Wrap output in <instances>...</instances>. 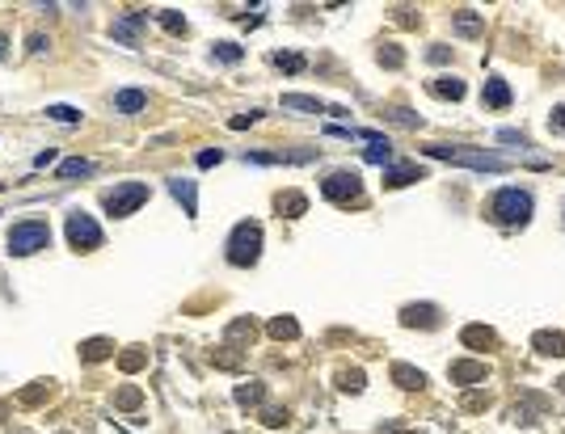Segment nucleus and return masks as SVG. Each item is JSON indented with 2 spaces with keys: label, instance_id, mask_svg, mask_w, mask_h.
<instances>
[{
  "label": "nucleus",
  "instance_id": "f257e3e1",
  "mask_svg": "<svg viewBox=\"0 0 565 434\" xmlns=\"http://www.w3.org/2000/svg\"><path fill=\"white\" fill-rule=\"evenodd\" d=\"M426 156L452 160V165H469V169H490V173L507 169L502 156H494V152H485V148H464V143H426Z\"/></svg>",
  "mask_w": 565,
  "mask_h": 434
},
{
  "label": "nucleus",
  "instance_id": "f03ea898",
  "mask_svg": "<svg viewBox=\"0 0 565 434\" xmlns=\"http://www.w3.org/2000/svg\"><path fill=\"white\" fill-rule=\"evenodd\" d=\"M490 215L498 224H528L532 219V194L519 190V186H507L490 198Z\"/></svg>",
  "mask_w": 565,
  "mask_h": 434
},
{
  "label": "nucleus",
  "instance_id": "7ed1b4c3",
  "mask_svg": "<svg viewBox=\"0 0 565 434\" xmlns=\"http://www.w3.org/2000/svg\"><path fill=\"white\" fill-rule=\"evenodd\" d=\"M258 253H262V224H253V219L236 224L232 236H228V262L232 266H253Z\"/></svg>",
  "mask_w": 565,
  "mask_h": 434
},
{
  "label": "nucleus",
  "instance_id": "20e7f679",
  "mask_svg": "<svg viewBox=\"0 0 565 434\" xmlns=\"http://www.w3.org/2000/svg\"><path fill=\"white\" fill-rule=\"evenodd\" d=\"M46 245H51V228L42 219L13 224V232H8V253H17V257H30V253H38Z\"/></svg>",
  "mask_w": 565,
  "mask_h": 434
},
{
  "label": "nucleus",
  "instance_id": "39448f33",
  "mask_svg": "<svg viewBox=\"0 0 565 434\" xmlns=\"http://www.w3.org/2000/svg\"><path fill=\"white\" fill-rule=\"evenodd\" d=\"M106 211L114 215V219H122V215H131V211H139L144 203H148V186L144 181H122V186H114V190H106Z\"/></svg>",
  "mask_w": 565,
  "mask_h": 434
},
{
  "label": "nucleus",
  "instance_id": "423d86ee",
  "mask_svg": "<svg viewBox=\"0 0 565 434\" xmlns=\"http://www.w3.org/2000/svg\"><path fill=\"white\" fill-rule=\"evenodd\" d=\"M321 194H325L329 203H359V194H363V177H359L355 169H334V173L321 181Z\"/></svg>",
  "mask_w": 565,
  "mask_h": 434
},
{
  "label": "nucleus",
  "instance_id": "0eeeda50",
  "mask_svg": "<svg viewBox=\"0 0 565 434\" xmlns=\"http://www.w3.org/2000/svg\"><path fill=\"white\" fill-rule=\"evenodd\" d=\"M68 241H72V249H80V253L101 249V228L93 224V215L72 211V215H68Z\"/></svg>",
  "mask_w": 565,
  "mask_h": 434
},
{
  "label": "nucleus",
  "instance_id": "6e6552de",
  "mask_svg": "<svg viewBox=\"0 0 565 434\" xmlns=\"http://www.w3.org/2000/svg\"><path fill=\"white\" fill-rule=\"evenodd\" d=\"M144 25H148V13H127L122 21H114V25H110V34H114L118 42H135Z\"/></svg>",
  "mask_w": 565,
  "mask_h": 434
},
{
  "label": "nucleus",
  "instance_id": "1a4fd4ad",
  "mask_svg": "<svg viewBox=\"0 0 565 434\" xmlns=\"http://www.w3.org/2000/svg\"><path fill=\"white\" fill-rule=\"evenodd\" d=\"M283 110H308V114H342V110H329L325 101H317V97H304V93H287V97H283Z\"/></svg>",
  "mask_w": 565,
  "mask_h": 434
},
{
  "label": "nucleus",
  "instance_id": "9d476101",
  "mask_svg": "<svg viewBox=\"0 0 565 434\" xmlns=\"http://www.w3.org/2000/svg\"><path fill=\"white\" fill-rule=\"evenodd\" d=\"M481 101L485 106H494V110H502V106H511V84L507 80H485V93H481Z\"/></svg>",
  "mask_w": 565,
  "mask_h": 434
},
{
  "label": "nucleus",
  "instance_id": "9b49d317",
  "mask_svg": "<svg viewBox=\"0 0 565 434\" xmlns=\"http://www.w3.org/2000/svg\"><path fill=\"white\" fill-rule=\"evenodd\" d=\"M148 106V93H139V89H122V93H114V110L118 114H139Z\"/></svg>",
  "mask_w": 565,
  "mask_h": 434
},
{
  "label": "nucleus",
  "instance_id": "f8f14e48",
  "mask_svg": "<svg viewBox=\"0 0 565 434\" xmlns=\"http://www.w3.org/2000/svg\"><path fill=\"white\" fill-rule=\"evenodd\" d=\"M169 190H173V198L186 207V215H198V198H194V181H186V177H173L169 181Z\"/></svg>",
  "mask_w": 565,
  "mask_h": 434
},
{
  "label": "nucleus",
  "instance_id": "ddd939ff",
  "mask_svg": "<svg viewBox=\"0 0 565 434\" xmlns=\"http://www.w3.org/2000/svg\"><path fill=\"white\" fill-rule=\"evenodd\" d=\"M431 93H435V97L460 101V97H464V80H460V76H435V80H431Z\"/></svg>",
  "mask_w": 565,
  "mask_h": 434
},
{
  "label": "nucleus",
  "instance_id": "4468645a",
  "mask_svg": "<svg viewBox=\"0 0 565 434\" xmlns=\"http://www.w3.org/2000/svg\"><path fill=\"white\" fill-rule=\"evenodd\" d=\"M418 177H422L418 165H393V169H384V186H410Z\"/></svg>",
  "mask_w": 565,
  "mask_h": 434
},
{
  "label": "nucleus",
  "instance_id": "2eb2a0df",
  "mask_svg": "<svg viewBox=\"0 0 565 434\" xmlns=\"http://www.w3.org/2000/svg\"><path fill=\"white\" fill-rule=\"evenodd\" d=\"M401 321H405V325H422V329H435V325H439V317H435V308H431V304L405 308V312H401Z\"/></svg>",
  "mask_w": 565,
  "mask_h": 434
},
{
  "label": "nucleus",
  "instance_id": "dca6fc26",
  "mask_svg": "<svg viewBox=\"0 0 565 434\" xmlns=\"http://www.w3.org/2000/svg\"><path fill=\"white\" fill-rule=\"evenodd\" d=\"M363 156H367L372 165H388V160H393V143H388V139L380 135V139H372V143L363 148Z\"/></svg>",
  "mask_w": 565,
  "mask_h": 434
},
{
  "label": "nucleus",
  "instance_id": "f3484780",
  "mask_svg": "<svg viewBox=\"0 0 565 434\" xmlns=\"http://www.w3.org/2000/svg\"><path fill=\"white\" fill-rule=\"evenodd\" d=\"M93 169H97L93 160H84V156H72V160H63V165H59V177H89Z\"/></svg>",
  "mask_w": 565,
  "mask_h": 434
},
{
  "label": "nucleus",
  "instance_id": "a211bd4d",
  "mask_svg": "<svg viewBox=\"0 0 565 434\" xmlns=\"http://www.w3.org/2000/svg\"><path fill=\"white\" fill-rule=\"evenodd\" d=\"M536 346H540L545 355H557V359H565V333H536Z\"/></svg>",
  "mask_w": 565,
  "mask_h": 434
},
{
  "label": "nucleus",
  "instance_id": "6ab92c4d",
  "mask_svg": "<svg viewBox=\"0 0 565 434\" xmlns=\"http://www.w3.org/2000/svg\"><path fill=\"white\" fill-rule=\"evenodd\" d=\"M279 211H287V219H296V215L308 211V198H304V194H283V198H279Z\"/></svg>",
  "mask_w": 565,
  "mask_h": 434
},
{
  "label": "nucleus",
  "instance_id": "aec40b11",
  "mask_svg": "<svg viewBox=\"0 0 565 434\" xmlns=\"http://www.w3.org/2000/svg\"><path fill=\"white\" fill-rule=\"evenodd\" d=\"M452 380H485V363H456L452 367Z\"/></svg>",
  "mask_w": 565,
  "mask_h": 434
},
{
  "label": "nucleus",
  "instance_id": "412c9836",
  "mask_svg": "<svg viewBox=\"0 0 565 434\" xmlns=\"http://www.w3.org/2000/svg\"><path fill=\"white\" fill-rule=\"evenodd\" d=\"M156 17H160V25H165L169 34H186V17H182L177 8H160Z\"/></svg>",
  "mask_w": 565,
  "mask_h": 434
},
{
  "label": "nucleus",
  "instance_id": "4be33fe9",
  "mask_svg": "<svg viewBox=\"0 0 565 434\" xmlns=\"http://www.w3.org/2000/svg\"><path fill=\"white\" fill-rule=\"evenodd\" d=\"M274 68H283V72H304V55H296V51H279V55H274Z\"/></svg>",
  "mask_w": 565,
  "mask_h": 434
},
{
  "label": "nucleus",
  "instance_id": "5701e85b",
  "mask_svg": "<svg viewBox=\"0 0 565 434\" xmlns=\"http://www.w3.org/2000/svg\"><path fill=\"white\" fill-rule=\"evenodd\" d=\"M464 346H494V333L481 329V325H469L464 329Z\"/></svg>",
  "mask_w": 565,
  "mask_h": 434
},
{
  "label": "nucleus",
  "instance_id": "b1692460",
  "mask_svg": "<svg viewBox=\"0 0 565 434\" xmlns=\"http://www.w3.org/2000/svg\"><path fill=\"white\" fill-rule=\"evenodd\" d=\"M393 380H401L405 388H422V384H426L422 371H414V367H393Z\"/></svg>",
  "mask_w": 565,
  "mask_h": 434
},
{
  "label": "nucleus",
  "instance_id": "393cba45",
  "mask_svg": "<svg viewBox=\"0 0 565 434\" xmlns=\"http://www.w3.org/2000/svg\"><path fill=\"white\" fill-rule=\"evenodd\" d=\"M456 30H460V34H477V30H481V17H477L473 8H464V13L456 17Z\"/></svg>",
  "mask_w": 565,
  "mask_h": 434
},
{
  "label": "nucleus",
  "instance_id": "a878e982",
  "mask_svg": "<svg viewBox=\"0 0 565 434\" xmlns=\"http://www.w3.org/2000/svg\"><path fill=\"white\" fill-rule=\"evenodd\" d=\"M388 118H393V122H401V127H422V118H418L414 110H405V106H393V110H388Z\"/></svg>",
  "mask_w": 565,
  "mask_h": 434
},
{
  "label": "nucleus",
  "instance_id": "bb28decb",
  "mask_svg": "<svg viewBox=\"0 0 565 434\" xmlns=\"http://www.w3.org/2000/svg\"><path fill=\"white\" fill-rule=\"evenodd\" d=\"M270 333H274V338H296L300 325H296L291 317H279V321H270Z\"/></svg>",
  "mask_w": 565,
  "mask_h": 434
},
{
  "label": "nucleus",
  "instance_id": "cd10ccee",
  "mask_svg": "<svg viewBox=\"0 0 565 434\" xmlns=\"http://www.w3.org/2000/svg\"><path fill=\"white\" fill-rule=\"evenodd\" d=\"M46 114H51L55 122H80V110H72V106H51Z\"/></svg>",
  "mask_w": 565,
  "mask_h": 434
},
{
  "label": "nucleus",
  "instance_id": "c85d7f7f",
  "mask_svg": "<svg viewBox=\"0 0 565 434\" xmlns=\"http://www.w3.org/2000/svg\"><path fill=\"white\" fill-rule=\"evenodd\" d=\"M215 55H220L224 63H236V59H241V46H236V42H215Z\"/></svg>",
  "mask_w": 565,
  "mask_h": 434
},
{
  "label": "nucleus",
  "instance_id": "c756f323",
  "mask_svg": "<svg viewBox=\"0 0 565 434\" xmlns=\"http://www.w3.org/2000/svg\"><path fill=\"white\" fill-rule=\"evenodd\" d=\"M258 118H262V110H249V114H236V118H232L228 127H232V131H241V127H253Z\"/></svg>",
  "mask_w": 565,
  "mask_h": 434
},
{
  "label": "nucleus",
  "instance_id": "7c9ffc66",
  "mask_svg": "<svg viewBox=\"0 0 565 434\" xmlns=\"http://www.w3.org/2000/svg\"><path fill=\"white\" fill-rule=\"evenodd\" d=\"M106 355H110V342H101V338L84 346V359H106Z\"/></svg>",
  "mask_w": 565,
  "mask_h": 434
},
{
  "label": "nucleus",
  "instance_id": "2f4dec72",
  "mask_svg": "<svg viewBox=\"0 0 565 434\" xmlns=\"http://www.w3.org/2000/svg\"><path fill=\"white\" fill-rule=\"evenodd\" d=\"M380 63H388V68H401V63H405V55H401L397 46H388V51H380Z\"/></svg>",
  "mask_w": 565,
  "mask_h": 434
},
{
  "label": "nucleus",
  "instance_id": "473e14b6",
  "mask_svg": "<svg viewBox=\"0 0 565 434\" xmlns=\"http://www.w3.org/2000/svg\"><path fill=\"white\" fill-rule=\"evenodd\" d=\"M220 160H224V152H220V148H207V152H198V165H203V169H211V165H220Z\"/></svg>",
  "mask_w": 565,
  "mask_h": 434
},
{
  "label": "nucleus",
  "instance_id": "72a5a7b5",
  "mask_svg": "<svg viewBox=\"0 0 565 434\" xmlns=\"http://www.w3.org/2000/svg\"><path fill=\"white\" fill-rule=\"evenodd\" d=\"M258 397H262V388H258V384H253V388H241V392H236V401H241V405H253Z\"/></svg>",
  "mask_w": 565,
  "mask_h": 434
},
{
  "label": "nucleus",
  "instance_id": "f704fd0d",
  "mask_svg": "<svg viewBox=\"0 0 565 434\" xmlns=\"http://www.w3.org/2000/svg\"><path fill=\"white\" fill-rule=\"evenodd\" d=\"M498 139H507V143H519V148H523V135H519V131H498Z\"/></svg>",
  "mask_w": 565,
  "mask_h": 434
},
{
  "label": "nucleus",
  "instance_id": "c9c22d12",
  "mask_svg": "<svg viewBox=\"0 0 565 434\" xmlns=\"http://www.w3.org/2000/svg\"><path fill=\"white\" fill-rule=\"evenodd\" d=\"M553 122H557V127H565V106H557V110H553Z\"/></svg>",
  "mask_w": 565,
  "mask_h": 434
},
{
  "label": "nucleus",
  "instance_id": "e433bc0d",
  "mask_svg": "<svg viewBox=\"0 0 565 434\" xmlns=\"http://www.w3.org/2000/svg\"><path fill=\"white\" fill-rule=\"evenodd\" d=\"M0 55H4V38H0Z\"/></svg>",
  "mask_w": 565,
  "mask_h": 434
},
{
  "label": "nucleus",
  "instance_id": "4c0bfd02",
  "mask_svg": "<svg viewBox=\"0 0 565 434\" xmlns=\"http://www.w3.org/2000/svg\"><path fill=\"white\" fill-rule=\"evenodd\" d=\"M561 392H565V380H561Z\"/></svg>",
  "mask_w": 565,
  "mask_h": 434
}]
</instances>
